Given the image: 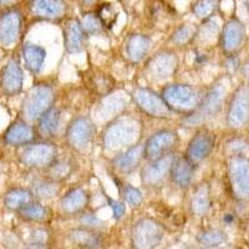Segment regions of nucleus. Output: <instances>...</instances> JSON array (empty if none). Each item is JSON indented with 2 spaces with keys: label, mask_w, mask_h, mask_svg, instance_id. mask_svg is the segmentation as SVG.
Returning <instances> with one entry per match:
<instances>
[{
  "label": "nucleus",
  "mask_w": 249,
  "mask_h": 249,
  "mask_svg": "<svg viewBox=\"0 0 249 249\" xmlns=\"http://www.w3.org/2000/svg\"><path fill=\"white\" fill-rule=\"evenodd\" d=\"M34 196L39 197V198L50 199L54 198L59 195L60 187L59 182L55 179H39V181L33 183V188H31Z\"/></svg>",
  "instance_id": "nucleus-30"
},
{
  "label": "nucleus",
  "mask_w": 249,
  "mask_h": 249,
  "mask_svg": "<svg viewBox=\"0 0 249 249\" xmlns=\"http://www.w3.org/2000/svg\"><path fill=\"white\" fill-rule=\"evenodd\" d=\"M144 144H136L131 147L124 153H121L113 160V167L116 168L120 173L128 175L133 172L141 163L142 159L144 157Z\"/></svg>",
  "instance_id": "nucleus-22"
},
{
  "label": "nucleus",
  "mask_w": 249,
  "mask_h": 249,
  "mask_svg": "<svg viewBox=\"0 0 249 249\" xmlns=\"http://www.w3.org/2000/svg\"><path fill=\"white\" fill-rule=\"evenodd\" d=\"M49 178L55 179L57 182H61L70 177L72 172V161L68 159H59L57 157L53 163L48 167Z\"/></svg>",
  "instance_id": "nucleus-32"
},
{
  "label": "nucleus",
  "mask_w": 249,
  "mask_h": 249,
  "mask_svg": "<svg viewBox=\"0 0 249 249\" xmlns=\"http://www.w3.org/2000/svg\"><path fill=\"white\" fill-rule=\"evenodd\" d=\"M231 187L235 198H249V160L233 156L228 164Z\"/></svg>",
  "instance_id": "nucleus-9"
},
{
  "label": "nucleus",
  "mask_w": 249,
  "mask_h": 249,
  "mask_svg": "<svg viewBox=\"0 0 249 249\" xmlns=\"http://www.w3.org/2000/svg\"><path fill=\"white\" fill-rule=\"evenodd\" d=\"M218 6L217 0H198L193 5V13L198 19L207 20L214 14Z\"/></svg>",
  "instance_id": "nucleus-34"
},
{
  "label": "nucleus",
  "mask_w": 249,
  "mask_h": 249,
  "mask_svg": "<svg viewBox=\"0 0 249 249\" xmlns=\"http://www.w3.org/2000/svg\"><path fill=\"white\" fill-rule=\"evenodd\" d=\"M57 147L51 142L30 144L21 152L20 162L31 168H48L57 159Z\"/></svg>",
  "instance_id": "nucleus-6"
},
{
  "label": "nucleus",
  "mask_w": 249,
  "mask_h": 249,
  "mask_svg": "<svg viewBox=\"0 0 249 249\" xmlns=\"http://www.w3.org/2000/svg\"><path fill=\"white\" fill-rule=\"evenodd\" d=\"M249 122V85L237 89L227 111V124L232 128H242Z\"/></svg>",
  "instance_id": "nucleus-7"
},
{
  "label": "nucleus",
  "mask_w": 249,
  "mask_h": 249,
  "mask_svg": "<svg viewBox=\"0 0 249 249\" xmlns=\"http://www.w3.org/2000/svg\"><path fill=\"white\" fill-rule=\"evenodd\" d=\"M243 72H244V75H246V76L248 77V79H249V61L247 62L246 65H244V68H243Z\"/></svg>",
  "instance_id": "nucleus-43"
},
{
  "label": "nucleus",
  "mask_w": 249,
  "mask_h": 249,
  "mask_svg": "<svg viewBox=\"0 0 249 249\" xmlns=\"http://www.w3.org/2000/svg\"><path fill=\"white\" fill-rule=\"evenodd\" d=\"M211 207L210 190L207 186H199L191 198V211L196 215H203Z\"/></svg>",
  "instance_id": "nucleus-29"
},
{
  "label": "nucleus",
  "mask_w": 249,
  "mask_h": 249,
  "mask_svg": "<svg viewBox=\"0 0 249 249\" xmlns=\"http://www.w3.org/2000/svg\"><path fill=\"white\" fill-rule=\"evenodd\" d=\"M227 235L223 231L219 230H207L203 231L198 234L197 241L202 247L206 248H215V247H221L227 242Z\"/></svg>",
  "instance_id": "nucleus-33"
},
{
  "label": "nucleus",
  "mask_w": 249,
  "mask_h": 249,
  "mask_svg": "<svg viewBox=\"0 0 249 249\" xmlns=\"http://www.w3.org/2000/svg\"><path fill=\"white\" fill-rule=\"evenodd\" d=\"M35 139L34 128L24 121H15L4 133V142L10 146H25Z\"/></svg>",
  "instance_id": "nucleus-21"
},
{
  "label": "nucleus",
  "mask_w": 249,
  "mask_h": 249,
  "mask_svg": "<svg viewBox=\"0 0 249 249\" xmlns=\"http://www.w3.org/2000/svg\"><path fill=\"white\" fill-rule=\"evenodd\" d=\"M95 136V126L88 117H77L70 122L66 130V140L71 148L84 152L91 146Z\"/></svg>",
  "instance_id": "nucleus-8"
},
{
  "label": "nucleus",
  "mask_w": 249,
  "mask_h": 249,
  "mask_svg": "<svg viewBox=\"0 0 249 249\" xmlns=\"http://www.w3.org/2000/svg\"><path fill=\"white\" fill-rule=\"evenodd\" d=\"M193 34H195L193 29L188 24H183V25L176 29L175 33L172 34V37H171V41L176 45H186L187 43L191 41Z\"/></svg>",
  "instance_id": "nucleus-36"
},
{
  "label": "nucleus",
  "mask_w": 249,
  "mask_h": 249,
  "mask_svg": "<svg viewBox=\"0 0 249 249\" xmlns=\"http://www.w3.org/2000/svg\"><path fill=\"white\" fill-rule=\"evenodd\" d=\"M23 29V15L15 8H10L0 13V43L4 46H13Z\"/></svg>",
  "instance_id": "nucleus-13"
},
{
  "label": "nucleus",
  "mask_w": 249,
  "mask_h": 249,
  "mask_svg": "<svg viewBox=\"0 0 249 249\" xmlns=\"http://www.w3.org/2000/svg\"><path fill=\"white\" fill-rule=\"evenodd\" d=\"M151 45H152V40L147 35L133 34L128 37L126 43V54L131 61L139 62L146 57Z\"/></svg>",
  "instance_id": "nucleus-24"
},
{
  "label": "nucleus",
  "mask_w": 249,
  "mask_h": 249,
  "mask_svg": "<svg viewBox=\"0 0 249 249\" xmlns=\"http://www.w3.org/2000/svg\"><path fill=\"white\" fill-rule=\"evenodd\" d=\"M233 221H234V217H233V214H231V213H227V214L224 215V222H226L227 224H231Z\"/></svg>",
  "instance_id": "nucleus-42"
},
{
  "label": "nucleus",
  "mask_w": 249,
  "mask_h": 249,
  "mask_svg": "<svg viewBox=\"0 0 249 249\" xmlns=\"http://www.w3.org/2000/svg\"><path fill=\"white\" fill-rule=\"evenodd\" d=\"M139 124L132 119H120L106 128L104 133V144L107 150L130 146L139 137Z\"/></svg>",
  "instance_id": "nucleus-2"
},
{
  "label": "nucleus",
  "mask_w": 249,
  "mask_h": 249,
  "mask_svg": "<svg viewBox=\"0 0 249 249\" xmlns=\"http://www.w3.org/2000/svg\"><path fill=\"white\" fill-rule=\"evenodd\" d=\"M196 166L187 156L183 157H175V161L171 167V178L173 183L177 184L181 188H187L192 182L193 175H195Z\"/></svg>",
  "instance_id": "nucleus-20"
},
{
  "label": "nucleus",
  "mask_w": 249,
  "mask_h": 249,
  "mask_svg": "<svg viewBox=\"0 0 249 249\" xmlns=\"http://www.w3.org/2000/svg\"><path fill=\"white\" fill-rule=\"evenodd\" d=\"M177 57L171 51H160L147 62V72L153 80H166L175 74Z\"/></svg>",
  "instance_id": "nucleus-15"
},
{
  "label": "nucleus",
  "mask_w": 249,
  "mask_h": 249,
  "mask_svg": "<svg viewBox=\"0 0 249 249\" xmlns=\"http://www.w3.org/2000/svg\"><path fill=\"white\" fill-rule=\"evenodd\" d=\"M24 72L17 59H10L0 74V86L8 96H14L21 91Z\"/></svg>",
  "instance_id": "nucleus-16"
},
{
  "label": "nucleus",
  "mask_w": 249,
  "mask_h": 249,
  "mask_svg": "<svg viewBox=\"0 0 249 249\" xmlns=\"http://www.w3.org/2000/svg\"><path fill=\"white\" fill-rule=\"evenodd\" d=\"M124 198L127 202L131 207H139L143 201V196L142 192L132 186H124Z\"/></svg>",
  "instance_id": "nucleus-38"
},
{
  "label": "nucleus",
  "mask_w": 249,
  "mask_h": 249,
  "mask_svg": "<svg viewBox=\"0 0 249 249\" xmlns=\"http://www.w3.org/2000/svg\"><path fill=\"white\" fill-rule=\"evenodd\" d=\"M81 222L85 226H96V224H100V221L96 217H93L92 214H85L81 218Z\"/></svg>",
  "instance_id": "nucleus-41"
},
{
  "label": "nucleus",
  "mask_w": 249,
  "mask_h": 249,
  "mask_svg": "<svg viewBox=\"0 0 249 249\" xmlns=\"http://www.w3.org/2000/svg\"><path fill=\"white\" fill-rule=\"evenodd\" d=\"M23 59L30 72L37 74L41 71L46 59V50L43 46L26 44L23 48Z\"/></svg>",
  "instance_id": "nucleus-25"
},
{
  "label": "nucleus",
  "mask_w": 249,
  "mask_h": 249,
  "mask_svg": "<svg viewBox=\"0 0 249 249\" xmlns=\"http://www.w3.org/2000/svg\"><path fill=\"white\" fill-rule=\"evenodd\" d=\"M61 120V113L56 107H50L39 117V132L43 136H54L57 132Z\"/></svg>",
  "instance_id": "nucleus-26"
},
{
  "label": "nucleus",
  "mask_w": 249,
  "mask_h": 249,
  "mask_svg": "<svg viewBox=\"0 0 249 249\" xmlns=\"http://www.w3.org/2000/svg\"><path fill=\"white\" fill-rule=\"evenodd\" d=\"M89 204V195L84 188L76 187L69 191L61 198V210L66 214H77L85 210Z\"/></svg>",
  "instance_id": "nucleus-23"
},
{
  "label": "nucleus",
  "mask_w": 249,
  "mask_h": 249,
  "mask_svg": "<svg viewBox=\"0 0 249 249\" xmlns=\"http://www.w3.org/2000/svg\"><path fill=\"white\" fill-rule=\"evenodd\" d=\"M97 17L101 20L104 28L111 29L113 26V24H115V21H116L117 13L115 12V8L112 6V4H104V5L99 9Z\"/></svg>",
  "instance_id": "nucleus-35"
},
{
  "label": "nucleus",
  "mask_w": 249,
  "mask_h": 249,
  "mask_svg": "<svg viewBox=\"0 0 249 249\" xmlns=\"http://www.w3.org/2000/svg\"><path fill=\"white\" fill-rule=\"evenodd\" d=\"M18 212H19L20 217L26 219V221L34 222L45 221L49 215V211L45 206L33 201L26 203L24 207H21Z\"/></svg>",
  "instance_id": "nucleus-31"
},
{
  "label": "nucleus",
  "mask_w": 249,
  "mask_h": 249,
  "mask_svg": "<svg viewBox=\"0 0 249 249\" xmlns=\"http://www.w3.org/2000/svg\"><path fill=\"white\" fill-rule=\"evenodd\" d=\"M33 197H34L33 191L25 188H13L4 197V204L9 210L19 211L21 207L33 201Z\"/></svg>",
  "instance_id": "nucleus-28"
},
{
  "label": "nucleus",
  "mask_w": 249,
  "mask_h": 249,
  "mask_svg": "<svg viewBox=\"0 0 249 249\" xmlns=\"http://www.w3.org/2000/svg\"><path fill=\"white\" fill-rule=\"evenodd\" d=\"M107 202L108 206L111 207V210L113 212V217L116 218V219H120L126 213V208H124V204L122 202H117L115 199H111L110 197H107Z\"/></svg>",
  "instance_id": "nucleus-40"
},
{
  "label": "nucleus",
  "mask_w": 249,
  "mask_h": 249,
  "mask_svg": "<svg viewBox=\"0 0 249 249\" xmlns=\"http://www.w3.org/2000/svg\"><path fill=\"white\" fill-rule=\"evenodd\" d=\"M70 239L72 243L81 248H101L102 237L99 233L91 230H72L70 233Z\"/></svg>",
  "instance_id": "nucleus-27"
},
{
  "label": "nucleus",
  "mask_w": 249,
  "mask_h": 249,
  "mask_svg": "<svg viewBox=\"0 0 249 249\" xmlns=\"http://www.w3.org/2000/svg\"><path fill=\"white\" fill-rule=\"evenodd\" d=\"M95 1H96V0H82L84 5H86V6L92 5V4H95Z\"/></svg>",
  "instance_id": "nucleus-44"
},
{
  "label": "nucleus",
  "mask_w": 249,
  "mask_h": 249,
  "mask_svg": "<svg viewBox=\"0 0 249 249\" xmlns=\"http://www.w3.org/2000/svg\"><path fill=\"white\" fill-rule=\"evenodd\" d=\"M214 136L208 131H199L192 137L188 143L186 156L193 163L198 164L213 152L214 148Z\"/></svg>",
  "instance_id": "nucleus-17"
},
{
  "label": "nucleus",
  "mask_w": 249,
  "mask_h": 249,
  "mask_svg": "<svg viewBox=\"0 0 249 249\" xmlns=\"http://www.w3.org/2000/svg\"><path fill=\"white\" fill-rule=\"evenodd\" d=\"M86 35L88 34L80 20H69L64 29V44H65L66 51L70 54H76L84 50L86 44Z\"/></svg>",
  "instance_id": "nucleus-19"
},
{
  "label": "nucleus",
  "mask_w": 249,
  "mask_h": 249,
  "mask_svg": "<svg viewBox=\"0 0 249 249\" xmlns=\"http://www.w3.org/2000/svg\"><path fill=\"white\" fill-rule=\"evenodd\" d=\"M55 100L54 89L48 84H39L31 88L23 104L24 116L30 121L39 120L45 111L53 107Z\"/></svg>",
  "instance_id": "nucleus-3"
},
{
  "label": "nucleus",
  "mask_w": 249,
  "mask_h": 249,
  "mask_svg": "<svg viewBox=\"0 0 249 249\" xmlns=\"http://www.w3.org/2000/svg\"><path fill=\"white\" fill-rule=\"evenodd\" d=\"M162 97L173 112L190 113L198 107L201 97L195 88L184 84L168 85L162 91Z\"/></svg>",
  "instance_id": "nucleus-1"
},
{
  "label": "nucleus",
  "mask_w": 249,
  "mask_h": 249,
  "mask_svg": "<svg viewBox=\"0 0 249 249\" xmlns=\"http://www.w3.org/2000/svg\"><path fill=\"white\" fill-rule=\"evenodd\" d=\"M175 161L173 153H166L159 159L152 160L150 164L142 170L141 181L147 187H159L166 181L171 173V167Z\"/></svg>",
  "instance_id": "nucleus-12"
},
{
  "label": "nucleus",
  "mask_w": 249,
  "mask_h": 249,
  "mask_svg": "<svg viewBox=\"0 0 249 249\" xmlns=\"http://www.w3.org/2000/svg\"><path fill=\"white\" fill-rule=\"evenodd\" d=\"M246 41V28L237 18L224 24L221 35V46L227 55H234Z\"/></svg>",
  "instance_id": "nucleus-14"
},
{
  "label": "nucleus",
  "mask_w": 249,
  "mask_h": 249,
  "mask_svg": "<svg viewBox=\"0 0 249 249\" xmlns=\"http://www.w3.org/2000/svg\"><path fill=\"white\" fill-rule=\"evenodd\" d=\"M29 9L34 17L41 19H59L68 10L65 0H30Z\"/></svg>",
  "instance_id": "nucleus-18"
},
{
  "label": "nucleus",
  "mask_w": 249,
  "mask_h": 249,
  "mask_svg": "<svg viewBox=\"0 0 249 249\" xmlns=\"http://www.w3.org/2000/svg\"><path fill=\"white\" fill-rule=\"evenodd\" d=\"M14 0H0V5H6V4L13 3Z\"/></svg>",
  "instance_id": "nucleus-45"
},
{
  "label": "nucleus",
  "mask_w": 249,
  "mask_h": 249,
  "mask_svg": "<svg viewBox=\"0 0 249 249\" xmlns=\"http://www.w3.org/2000/svg\"><path fill=\"white\" fill-rule=\"evenodd\" d=\"M179 143L178 133L172 130H161L153 133L152 136L146 141L144 157L150 161L159 159L161 156L170 153Z\"/></svg>",
  "instance_id": "nucleus-11"
},
{
  "label": "nucleus",
  "mask_w": 249,
  "mask_h": 249,
  "mask_svg": "<svg viewBox=\"0 0 249 249\" xmlns=\"http://www.w3.org/2000/svg\"><path fill=\"white\" fill-rule=\"evenodd\" d=\"M133 100L137 104L140 110L148 116L167 119L173 112L168 107L163 97L157 95L155 91L147 90V89H137L133 92Z\"/></svg>",
  "instance_id": "nucleus-10"
},
{
  "label": "nucleus",
  "mask_w": 249,
  "mask_h": 249,
  "mask_svg": "<svg viewBox=\"0 0 249 249\" xmlns=\"http://www.w3.org/2000/svg\"><path fill=\"white\" fill-rule=\"evenodd\" d=\"M224 95H226V89L221 84L211 88L208 92L204 95L203 99H201L198 107L188 113V117L186 119L187 124L196 126V124L203 122L208 117L214 116L215 113L219 112V110L222 108Z\"/></svg>",
  "instance_id": "nucleus-4"
},
{
  "label": "nucleus",
  "mask_w": 249,
  "mask_h": 249,
  "mask_svg": "<svg viewBox=\"0 0 249 249\" xmlns=\"http://www.w3.org/2000/svg\"><path fill=\"white\" fill-rule=\"evenodd\" d=\"M246 5H247V8L249 9V0H246Z\"/></svg>",
  "instance_id": "nucleus-46"
},
{
  "label": "nucleus",
  "mask_w": 249,
  "mask_h": 249,
  "mask_svg": "<svg viewBox=\"0 0 249 249\" xmlns=\"http://www.w3.org/2000/svg\"><path fill=\"white\" fill-rule=\"evenodd\" d=\"M82 26H84V29H85L86 34H97V33H100V31L102 30V23L101 20L99 19V17H97V14H92V13H90V14H86L85 17H84V19H82Z\"/></svg>",
  "instance_id": "nucleus-37"
},
{
  "label": "nucleus",
  "mask_w": 249,
  "mask_h": 249,
  "mask_svg": "<svg viewBox=\"0 0 249 249\" xmlns=\"http://www.w3.org/2000/svg\"><path fill=\"white\" fill-rule=\"evenodd\" d=\"M218 34V25L212 21H207L206 24L199 28V30L196 33V36L198 37L201 41H208V40H212L213 37H215V35Z\"/></svg>",
  "instance_id": "nucleus-39"
},
{
  "label": "nucleus",
  "mask_w": 249,
  "mask_h": 249,
  "mask_svg": "<svg viewBox=\"0 0 249 249\" xmlns=\"http://www.w3.org/2000/svg\"><path fill=\"white\" fill-rule=\"evenodd\" d=\"M163 239V230L151 218H141L131 230V246L133 248H155Z\"/></svg>",
  "instance_id": "nucleus-5"
}]
</instances>
